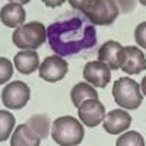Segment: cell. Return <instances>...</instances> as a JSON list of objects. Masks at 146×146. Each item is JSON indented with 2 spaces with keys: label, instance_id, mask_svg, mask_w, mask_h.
Listing matches in <instances>:
<instances>
[{
  "label": "cell",
  "instance_id": "obj_1",
  "mask_svg": "<svg viewBox=\"0 0 146 146\" xmlns=\"http://www.w3.org/2000/svg\"><path fill=\"white\" fill-rule=\"evenodd\" d=\"M47 40L57 56H72L96 44V29L85 15L67 13L47 28Z\"/></svg>",
  "mask_w": 146,
  "mask_h": 146
},
{
  "label": "cell",
  "instance_id": "obj_2",
  "mask_svg": "<svg viewBox=\"0 0 146 146\" xmlns=\"http://www.w3.org/2000/svg\"><path fill=\"white\" fill-rule=\"evenodd\" d=\"M51 137L60 146H78L85 137L82 121L72 115L58 117L51 126Z\"/></svg>",
  "mask_w": 146,
  "mask_h": 146
},
{
  "label": "cell",
  "instance_id": "obj_3",
  "mask_svg": "<svg viewBox=\"0 0 146 146\" xmlns=\"http://www.w3.org/2000/svg\"><path fill=\"white\" fill-rule=\"evenodd\" d=\"M113 96L118 107L123 110H137L143 101L140 85L130 78H120L113 85Z\"/></svg>",
  "mask_w": 146,
  "mask_h": 146
},
{
  "label": "cell",
  "instance_id": "obj_4",
  "mask_svg": "<svg viewBox=\"0 0 146 146\" xmlns=\"http://www.w3.org/2000/svg\"><path fill=\"white\" fill-rule=\"evenodd\" d=\"M47 40V29L41 22L23 23L12 35L13 44L21 50H36Z\"/></svg>",
  "mask_w": 146,
  "mask_h": 146
},
{
  "label": "cell",
  "instance_id": "obj_5",
  "mask_svg": "<svg viewBox=\"0 0 146 146\" xmlns=\"http://www.w3.org/2000/svg\"><path fill=\"white\" fill-rule=\"evenodd\" d=\"M83 15L94 25H111L120 15V6L115 0H94Z\"/></svg>",
  "mask_w": 146,
  "mask_h": 146
},
{
  "label": "cell",
  "instance_id": "obj_6",
  "mask_svg": "<svg viewBox=\"0 0 146 146\" xmlns=\"http://www.w3.org/2000/svg\"><path fill=\"white\" fill-rule=\"evenodd\" d=\"M29 96L31 89L28 85L22 80H15L7 83L2 91V102L9 110H21L28 104Z\"/></svg>",
  "mask_w": 146,
  "mask_h": 146
},
{
  "label": "cell",
  "instance_id": "obj_7",
  "mask_svg": "<svg viewBox=\"0 0 146 146\" xmlns=\"http://www.w3.org/2000/svg\"><path fill=\"white\" fill-rule=\"evenodd\" d=\"M69 70V64L62 56H48L44 58V62L40 64V78L44 79L45 82H58L62 80Z\"/></svg>",
  "mask_w": 146,
  "mask_h": 146
},
{
  "label": "cell",
  "instance_id": "obj_8",
  "mask_svg": "<svg viewBox=\"0 0 146 146\" xmlns=\"http://www.w3.org/2000/svg\"><path fill=\"white\" fill-rule=\"evenodd\" d=\"M78 117L86 127H96L105 120V107L98 100H86L78 108Z\"/></svg>",
  "mask_w": 146,
  "mask_h": 146
},
{
  "label": "cell",
  "instance_id": "obj_9",
  "mask_svg": "<svg viewBox=\"0 0 146 146\" xmlns=\"http://www.w3.org/2000/svg\"><path fill=\"white\" fill-rule=\"evenodd\" d=\"M98 58L104 62L111 70H118L123 67L126 60V47L117 41H105L98 50Z\"/></svg>",
  "mask_w": 146,
  "mask_h": 146
},
{
  "label": "cell",
  "instance_id": "obj_10",
  "mask_svg": "<svg viewBox=\"0 0 146 146\" xmlns=\"http://www.w3.org/2000/svg\"><path fill=\"white\" fill-rule=\"evenodd\" d=\"M83 79L95 88H105L111 80V69L104 62H88L83 67Z\"/></svg>",
  "mask_w": 146,
  "mask_h": 146
},
{
  "label": "cell",
  "instance_id": "obj_11",
  "mask_svg": "<svg viewBox=\"0 0 146 146\" xmlns=\"http://www.w3.org/2000/svg\"><path fill=\"white\" fill-rule=\"evenodd\" d=\"M131 126V115L126 110H113L105 115L104 130L108 135H120Z\"/></svg>",
  "mask_w": 146,
  "mask_h": 146
},
{
  "label": "cell",
  "instance_id": "obj_12",
  "mask_svg": "<svg viewBox=\"0 0 146 146\" xmlns=\"http://www.w3.org/2000/svg\"><path fill=\"white\" fill-rule=\"evenodd\" d=\"M121 70L127 75H139L140 72L146 70V54L139 47H126V60Z\"/></svg>",
  "mask_w": 146,
  "mask_h": 146
},
{
  "label": "cell",
  "instance_id": "obj_13",
  "mask_svg": "<svg viewBox=\"0 0 146 146\" xmlns=\"http://www.w3.org/2000/svg\"><path fill=\"white\" fill-rule=\"evenodd\" d=\"M25 19H27L25 9L19 3H10L9 2L0 10V21L7 28H19L21 25L25 23Z\"/></svg>",
  "mask_w": 146,
  "mask_h": 146
},
{
  "label": "cell",
  "instance_id": "obj_14",
  "mask_svg": "<svg viewBox=\"0 0 146 146\" xmlns=\"http://www.w3.org/2000/svg\"><path fill=\"white\" fill-rule=\"evenodd\" d=\"M15 67L22 75H31L32 72L40 69V57L35 50H22L13 58Z\"/></svg>",
  "mask_w": 146,
  "mask_h": 146
},
{
  "label": "cell",
  "instance_id": "obj_15",
  "mask_svg": "<svg viewBox=\"0 0 146 146\" xmlns=\"http://www.w3.org/2000/svg\"><path fill=\"white\" fill-rule=\"evenodd\" d=\"M41 137L25 123L19 124L10 137V146H40Z\"/></svg>",
  "mask_w": 146,
  "mask_h": 146
},
{
  "label": "cell",
  "instance_id": "obj_16",
  "mask_svg": "<svg viewBox=\"0 0 146 146\" xmlns=\"http://www.w3.org/2000/svg\"><path fill=\"white\" fill-rule=\"evenodd\" d=\"M98 98V92L95 91V86L89 85L88 82H79L70 91V100L75 107H80L86 100Z\"/></svg>",
  "mask_w": 146,
  "mask_h": 146
},
{
  "label": "cell",
  "instance_id": "obj_17",
  "mask_svg": "<svg viewBox=\"0 0 146 146\" xmlns=\"http://www.w3.org/2000/svg\"><path fill=\"white\" fill-rule=\"evenodd\" d=\"M27 124L38 135L41 139H45L50 133V118H48L45 114H36V115H32Z\"/></svg>",
  "mask_w": 146,
  "mask_h": 146
},
{
  "label": "cell",
  "instance_id": "obj_18",
  "mask_svg": "<svg viewBox=\"0 0 146 146\" xmlns=\"http://www.w3.org/2000/svg\"><path fill=\"white\" fill-rule=\"evenodd\" d=\"M15 124H16L15 115L10 111L0 110V142H5L9 139V136L15 130Z\"/></svg>",
  "mask_w": 146,
  "mask_h": 146
},
{
  "label": "cell",
  "instance_id": "obj_19",
  "mask_svg": "<svg viewBox=\"0 0 146 146\" xmlns=\"http://www.w3.org/2000/svg\"><path fill=\"white\" fill-rule=\"evenodd\" d=\"M115 146H145V139L139 131L129 130L117 139Z\"/></svg>",
  "mask_w": 146,
  "mask_h": 146
},
{
  "label": "cell",
  "instance_id": "obj_20",
  "mask_svg": "<svg viewBox=\"0 0 146 146\" xmlns=\"http://www.w3.org/2000/svg\"><path fill=\"white\" fill-rule=\"evenodd\" d=\"M13 76V66L9 58L0 57V85L9 82Z\"/></svg>",
  "mask_w": 146,
  "mask_h": 146
},
{
  "label": "cell",
  "instance_id": "obj_21",
  "mask_svg": "<svg viewBox=\"0 0 146 146\" xmlns=\"http://www.w3.org/2000/svg\"><path fill=\"white\" fill-rule=\"evenodd\" d=\"M135 40H136L139 47H142V48L146 50V21L139 23V25L136 27V29H135Z\"/></svg>",
  "mask_w": 146,
  "mask_h": 146
},
{
  "label": "cell",
  "instance_id": "obj_22",
  "mask_svg": "<svg viewBox=\"0 0 146 146\" xmlns=\"http://www.w3.org/2000/svg\"><path fill=\"white\" fill-rule=\"evenodd\" d=\"M67 2L70 3V6L75 9V10H79V12H83L86 10V7L94 2V0H67Z\"/></svg>",
  "mask_w": 146,
  "mask_h": 146
},
{
  "label": "cell",
  "instance_id": "obj_23",
  "mask_svg": "<svg viewBox=\"0 0 146 146\" xmlns=\"http://www.w3.org/2000/svg\"><path fill=\"white\" fill-rule=\"evenodd\" d=\"M115 2L120 6V9L123 10V12H127V13H129L130 10L135 9V5H136L135 0H115Z\"/></svg>",
  "mask_w": 146,
  "mask_h": 146
},
{
  "label": "cell",
  "instance_id": "obj_24",
  "mask_svg": "<svg viewBox=\"0 0 146 146\" xmlns=\"http://www.w3.org/2000/svg\"><path fill=\"white\" fill-rule=\"evenodd\" d=\"M42 2L48 7H58V6H62L64 2H67V0H42Z\"/></svg>",
  "mask_w": 146,
  "mask_h": 146
},
{
  "label": "cell",
  "instance_id": "obj_25",
  "mask_svg": "<svg viewBox=\"0 0 146 146\" xmlns=\"http://www.w3.org/2000/svg\"><path fill=\"white\" fill-rule=\"evenodd\" d=\"M140 88H142V92H143V95L146 96V76L142 79V82H140Z\"/></svg>",
  "mask_w": 146,
  "mask_h": 146
},
{
  "label": "cell",
  "instance_id": "obj_26",
  "mask_svg": "<svg viewBox=\"0 0 146 146\" xmlns=\"http://www.w3.org/2000/svg\"><path fill=\"white\" fill-rule=\"evenodd\" d=\"M10 3H19V5H27V3H29L31 0H9Z\"/></svg>",
  "mask_w": 146,
  "mask_h": 146
},
{
  "label": "cell",
  "instance_id": "obj_27",
  "mask_svg": "<svg viewBox=\"0 0 146 146\" xmlns=\"http://www.w3.org/2000/svg\"><path fill=\"white\" fill-rule=\"evenodd\" d=\"M139 3H140L142 6H146V0H139Z\"/></svg>",
  "mask_w": 146,
  "mask_h": 146
}]
</instances>
